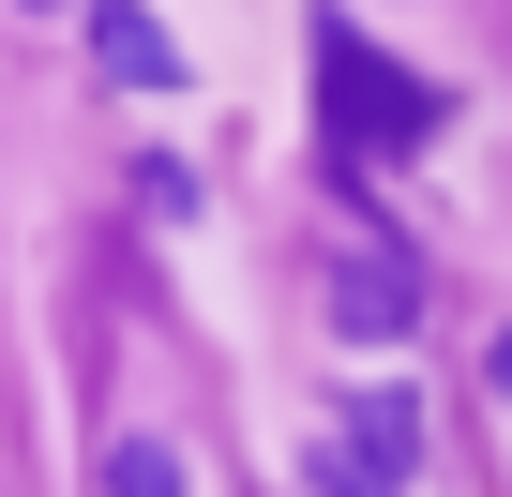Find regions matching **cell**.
<instances>
[{"label": "cell", "instance_id": "1", "mask_svg": "<svg viewBox=\"0 0 512 497\" xmlns=\"http://www.w3.org/2000/svg\"><path fill=\"white\" fill-rule=\"evenodd\" d=\"M317 121H332V151H422L437 136V91L422 76H392L377 61V31H347V16H317Z\"/></svg>", "mask_w": 512, "mask_h": 497}, {"label": "cell", "instance_id": "2", "mask_svg": "<svg viewBox=\"0 0 512 497\" xmlns=\"http://www.w3.org/2000/svg\"><path fill=\"white\" fill-rule=\"evenodd\" d=\"M91 61H106L121 91H181V46H166L151 0H91Z\"/></svg>", "mask_w": 512, "mask_h": 497}, {"label": "cell", "instance_id": "3", "mask_svg": "<svg viewBox=\"0 0 512 497\" xmlns=\"http://www.w3.org/2000/svg\"><path fill=\"white\" fill-rule=\"evenodd\" d=\"M407 317H422V272H407V257H347V272H332V332H362V347H392Z\"/></svg>", "mask_w": 512, "mask_h": 497}, {"label": "cell", "instance_id": "4", "mask_svg": "<svg viewBox=\"0 0 512 497\" xmlns=\"http://www.w3.org/2000/svg\"><path fill=\"white\" fill-rule=\"evenodd\" d=\"M332 437L407 482V467H422V392H407V377H347V422H332Z\"/></svg>", "mask_w": 512, "mask_h": 497}, {"label": "cell", "instance_id": "5", "mask_svg": "<svg viewBox=\"0 0 512 497\" xmlns=\"http://www.w3.org/2000/svg\"><path fill=\"white\" fill-rule=\"evenodd\" d=\"M302 482H317V497H392V467H377V452H347V437H317V452H302Z\"/></svg>", "mask_w": 512, "mask_h": 497}, {"label": "cell", "instance_id": "6", "mask_svg": "<svg viewBox=\"0 0 512 497\" xmlns=\"http://www.w3.org/2000/svg\"><path fill=\"white\" fill-rule=\"evenodd\" d=\"M106 497H181V452H166V437H121V452H106Z\"/></svg>", "mask_w": 512, "mask_h": 497}, {"label": "cell", "instance_id": "7", "mask_svg": "<svg viewBox=\"0 0 512 497\" xmlns=\"http://www.w3.org/2000/svg\"><path fill=\"white\" fill-rule=\"evenodd\" d=\"M482 377H497V392H512V332H497V362H482Z\"/></svg>", "mask_w": 512, "mask_h": 497}]
</instances>
